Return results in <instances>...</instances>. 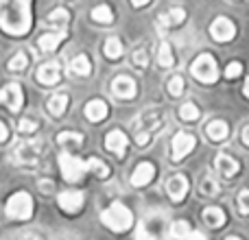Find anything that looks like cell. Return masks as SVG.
Segmentation results:
<instances>
[{"instance_id": "d6986e66", "label": "cell", "mask_w": 249, "mask_h": 240, "mask_svg": "<svg viewBox=\"0 0 249 240\" xmlns=\"http://www.w3.org/2000/svg\"><path fill=\"white\" fill-rule=\"evenodd\" d=\"M203 223L212 229H219L225 225V212L221 207H206L203 210Z\"/></svg>"}, {"instance_id": "f35d334b", "label": "cell", "mask_w": 249, "mask_h": 240, "mask_svg": "<svg viewBox=\"0 0 249 240\" xmlns=\"http://www.w3.org/2000/svg\"><path fill=\"white\" fill-rule=\"evenodd\" d=\"M35 129H37V124H35L33 120H29V118H22L20 120V131L22 133H33Z\"/></svg>"}, {"instance_id": "2e32d148", "label": "cell", "mask_w": 249, "mask_h": 240, "mask_svg": "<svg viewBox=\"0 0 249 240\" xmlns=\"http://www.w3.org/2000/svg\"><path fill=\"white\" fill-rule=\"evenodd\" d=\"M107 103L105 101H90V103L86 105V116L90 122H101V120H105L107 118Z\"/></svg>"}, {"instance_id": "8992f818", "label": "cell", "mask_w": 249, "mask_h": 240, "mask_svg": "<svg viewBox=\"0 0 249 240\" xmlns=\"http://www.w3.org/2000/svg\"><path fill=\"white\" fill-rule=\"evenodd\" d=\"M195 144H197V140H195L190 133H184V131L177 133V136L173 137V142H171V157H173V162L184 159L186 155L195 149Z\"/></svg>"}, {"instance_id": "60d3db41", "label": "cell", "mask_w": 249, "mask_h": 240, "mask_svg": "<svg viewBox=\"0 0 249 240\" xmlns=\"http://www.w3.org/2000/svg\"><path fill=\"white\" fill-rule=\"evenodd\" d=\"M186 240H208L206 236H203L201 232H190V236L186 238Z\"/></svg>"}, {"instance_id": "277c9868", "label": "cell", "mask_w": 249, "mask_h": 240, "mask_svg": "<svg viewBox=\"0 0 249 240\" xmlns=\"http://www.w3.org/2000/svg\"><path fill=\"white\" fill-rule=\"evenodd\" d=\"M33 214V199L29 192H16L7 201V216L16 221H26Z\"/></svg>"}, {"instance_id": "5b68a950", "label": "cell", "mask_w": 249, "mask_h": 240, "mask_svg": "<svg viewBox=\"0 0 249 240\" xmlns=\"http://www.w3.org/2000/svg\"><path fill=\"white\" fill-rule=\"evenodd\" d=\"M59 168H61V175H64L66 181L77 184V181H81V177L88 172V162H83V159L74 157V155H70V153H61L59 155Z\"/></svg>"}, {"instance_id": "603a6c76", "label": "cell", "mask_w": 249, "mask_h": 240, "mask_svg": "<svg viewBox=\"0 0 249 240\" xmlns=\"http://www.w3.org/2000/svg\"><path fill=\"white\" fill-rule=\"evenodd\" d=\"M68 22H70V13L66 11V9H55V11L48 16V24L55 26L57 31H64L66 26H68Z\"/></svg>"}, {"instance_id": "9c48e42d", "label": "cell", "mask_w": 249, "mask_h": 240, "mask_svg": "<svg viewBox=\"0 0 249 240\" xmlns=\"http://www.w3.org/2000/svg\"><path fill=\"white\" fill-rule=\"evenodd\" d=\"M112 92L116 99H123V101H129L136 96L138 87H136V81L131 77H116L112 83Z\"/></svg>"}, {"instance_id": "7a4b0ae2", "label": "cell", "mask_w": 249, "mask_h": 240, "mask_svg": "<svg viewBox=\"0 0 249 240\" xmlns=\"http://www.w3.org/2000/svg\"><path fill=\"white\" fill-rule=\"evenodd\" d=\"M101 221H103L112 232H127V229L133 225V214L127 206H123V203H112V206L101 214Z\"/></svg>"}, {"instance_id": "836d02e7", "label": "cell", "mask_w": 249, "mask_h": 240, "mask_svg": "<svg viewBox=\"0 0 249 240\" xmlns=\"http://www.w3.org/2000/svg\"><path fill=\"white\" fill-rule=\"evenodd\" d=\"M243 74V64L241 61H232V64H228V68H225V77L228 79H238Z\"/></svg>"}, {"instance_id": "b9f144b4", "label": "cell", "mask_w": 249, "mask_h": 240, "mask_svg": "<svg viewBox=\"0 0 249 240\" xmlns=\"http://www.w3.org/2000/svg\"><path fill=\"white\" fill-rule=\"evenodd\" d=\"M9 137V131H7V127H4V122H0V142H4Z\"/></svg>"}, {"instance_id": "8fae6325", "label": "cell", "mask_w": 249, "mask_h": 240, "mask_svg": "<svg viewBox=\"0 0 249 240\" xmlns=\"http://www.w3.org/2000/svg\"><path fill=\"white\" fill-rule=\"evenodd\" d=\"M155 177V166L149 162H142L136 166V171H133L131 175V186H136V188H142V186L151 184V179Z\"/></svg>"}, {"instance_id": "1f68e13d", "label": "cell", "mask_w": 249, "mask_h": 240, "mask_svg": "<svg viewBox=\"0 0 249 240\" xmlns=\"http://www.w3.org/2000/svg\"><path fill=\"white\" fill-rule=\"evenodd\" d=\"M26 64H29L26 55H24V52H18L16 57H11V59H9V70H11V72H20V70L26 68Z\"/></svg>"}, {"instance_id": "7bdbcfd3", "label": "cell", "mask_w": 249, "mask_h": 240, "mask_svg": "<svg viewBox=\"0 0 249 240\" xmlns=\"http://www.w3.org/2000/svg\"><path fill=\"white\" fill-rule=\"evenodd\" d=\"M243 142H245V146H249V124L243 129Z\"/></svg>"}, {"instance_id": "bcb514c9", "label": "cell", "mask_w": 249, "mask_h": 240, "mask_svg": "<svg viewBox=\"0 0 249 240\" xmlns=\"http://www.w3.org/2000/svg\"><path fill=\"white\" fill-rule=\"evenodd\" d=\"M0 103H4V94H2V90H0Z\"/></svg>"}, {"instance_id": "30bf717a", "label": "cell", "mask_w": 249, "mask_h": 240, "mask_svg": "<svg viewBox=\"0 0 249 240\" xmlns=\"http://www.w3.org/2000/svg\"><path fill=\"white\" fill-rule=\"evenodd\" d=\"M166 192L173 201H181L188 194V179L184 175H175L166 181Z\"/></svg>"}, {"instance_id": "8d00e7d4", "label": "cell", "mask_w": 249, "mask_h": 240, "mask_svg": "<svg viewBox=\"0 0 249 240\" xmlns=\"http://www.w3.org/2000/svg\"><path fill=\"white\" fill-rule=\"evenodd\" d=\"M136 240H155L153 234L146 229V223H140V225H138V229H136Z\"/></svg>"}, {"instance_id": "c3c4849f", "label": "cell", "mask_w": 249, "mask_h": 240, "mask_svg": "<svg viewBox=\"0 0 249 240\" xmlns=\"http://www.w3.org/2000/svg\"><path fill=\"white\" fill-rule=\"evenodd\" d=\"M228 240H241V238H238V236H230Z\"/></svg>"}, {"instance_id": "74e56055", "label": "cell", "mask_w": 249, "mask_h": 240, "mask_svg": "<svg viewBox=\"0 0 249 240\" xmlns=\"http://www.w3.org/2000/svg\"><path fill=\"white\" fill-rule=\"evenodd\" d=\"M146 61H149V57H146V51H144V48H140V51H136V52H133V64H136V66H140V68H144V66H146Z\"/></svg>"}, {"instance_id": "7c38bea8", "label": "cell", "mask_w": 249, "mask_h": 240, "mask_svg": "<svg viewBox=\"0 0 249 240\" xmlns=\"http://www.w3.org/2000/svg\"><path fill=\"white\" fill-rule=\"evenodd\" d=\"M4 94V103H7V107L11 109V112H20L22 109V103H24V96H22V87L18 86V83H11V86H7L2 90Z\"/></svg>"}, {"instance_id": "e0dca14e", "label": "cell", "mask_w": 249, "mask_h": 240, "mask_svg": "<svg viewBox=\"0 0 249 240\" xmlns=\"http://www.w3.org/2000/svg\"><path fill=\"white\" fill-rule=\"evenodd\" d=\"M64 39H66V31H53V33H46V35L39 37L37 46H39L42 52H51V51H55Z\"/></svg>"}, {"instance_id": "9a60e30c", "label": "cell", "mask_w": 249, "mask_h": 240, "mask_svg": "<svg viewBox=\"0 0 249 240\" xmlns=\"http://www.w3.org/2000/svg\"><path fill=\"white\" fill-rule=\"evenodd\" d=\"M59 77H61L59 64H44L42 68L37 70V81L42 83V86H57Z\"/></svg>"}, {"instance_id": "e575fe53", "label": "cell", "mask_w": 249, "mask_h": 240, "mask_svg": "<svg viewBox=\"0 0 249 240\" xmlns=\"http://www.w3.org/2000/svg\"><path fill=\"white\" fill-rule=\"evenodd\" d=\"M201 192L212 197V194L219 192V184H216L214 179H210V177H206V179H203V186H201Z\"/></svg>"}, {"instance_id": "52a82bcc", "label": "cell", "mask_w": 249, "mask_h": 240, "mask_svg": "<svg viewBox=\"0 0 249 240\" xmlns=\"http://www.w3.org/2000/svg\"><path fill=\"white\" fill-rule=\"evenodd\" d=\"M210 35L216 42H230V39L236 35V26H234V22L228 20V17H216L210 24Z\"/></svg>"}, {"instance_id": "f546056e", "label": "cell", "mask_w": 249, "mask_h": 240, "mask_svg": "<svg viewBox=\"0 0 249 240\" xmlns=\"http://www.w3.org/2000/svg\"><path fill=\"white\" fill-rule=\"evenodd\" d=\"M105 55L109 57V59H118V57L123 55V42L118 37H109L107 42H105Z\"/></svg>"}, {"instance_id": "f6af8a7d", "label": "cell", "mask_w": 249, "mask_h": 240, "mask_svg": "<svg viewBox=\"0 0 249 240\" xmlns=\"http://www.w3.org/2000/svg\"><path fill=\"white\" fill-rule=\"evenodd\" d=\"M243 92H245V96H247V99H249V79H247V81H245V87H243Z\"/></svg>"}, {"instance_id": "ba28073f", "label": "cell", "mask_w": 249, "mask_h": 240, "mask_svg": "<svg viewBox=\"0 0 249 240\" xmlns=\"http://www.w3.org/2000/svg\"><path fill=\"white\" fill-rule=\"evenodd\" d=\"M59 207L64 212H68V214H74V212H79L83 207V192H79V190H66V192L59 194Z\"/></svg>"}, {"instance_id": "f1b7e54d", "label": "cell", "mask_w": 249, "mask_h": 240, "mask_svg": "<svg viewBox=\"0 0 249 240\" xmlns=\"http://www.w3.org/2000/svg\"><path fill=\"white\" fill-rule=\"evenodd\" d=\"M190 232H193V229H190V225L186 223V221H175L171 227V236L175 240H186L190 236Z\"/></svg>"}, {"instance_id": "cb8c5ba5", "label": "cell", "mask_w": 249, "mask_h": 240, "mask_svg": "<svg viewBox=\"0 0 249 240\" xmlns=\"http://www.w3.org/2000/svg\"><path fill=\"white\" fill-rule=\"evenodd\" d=\"M184 20H186V11L179 7L171 9L166 16H160V24L162 26H175V24H181Z\"/></svg>"}, {"instance_id": "d4e9b609", "label": "cell", "mask_w": 249, "mask_h": 240, "mask_svg": "<svg viewBox=\"0 0 249 240\" xmlns=\"http://www.w3.org/2000/svg\"><path fill=\"white\" fill-rule=\"evenodd\" d=\"M57 142H59L61 146H68V151H70V146H81L83 144V137H81V133L61 131L59 136H57Z\"/></svg>"}, {"instance_id": "d6a6232c", "label": "cell", "mask_w": 249, "mask_h": 240, "mask_svg": "<svg viewBox=\"0 0 249 240\" xmlns=\"http://www.w3.org/2000/svg\"><path fill=\"white\" fill-rule=\"evenodd\" d=\"M168 92H171L173 96H181V92H184V79H181L179 74L168 79Z\"/></svg>"}, {"instance_id": "3957f363", "label": "cell", "mask_w": 249, "mask_h": 240, "mask_svg": "<svg viewBox=\"0 0 249 240\" xmlns=\"http://www.w3.org/2000/svg\"><path fill=\"white\" fill-rule=\"evenodd\" d=\"M190 72H193V77L201 83H214L216 79H219V66H216L214 57L203 52V55H199L197 59L193 61Z\"/></svg>"}, {"instance_id": "7402d4cb", "label": "cell", "mask_w": 249, "mask_h": 240, "mask_svg": "<svg viewBox=\"0 0 249 240\" xmlns=\"http://www.w3.org/2000/svg\"><path fill=\"white\" fill-rule=\"evenodd\" d=\"M68 101H70L68 94H55V96H51V101H48V112H51L53 116H61V114L68 109Z\"/></svg>"}, {"instance_id": "4dcf8cb0", "label": "cell", "mask_w": 249, "mask_h": 240, "mask_svg": "<svg viewBox=\"0 0 249 240\" xmlns=\"http://www.w3.org/2000/svg\"><path fill=\"white\" fill-rule=\"evenodd\" d=\"M179 116L184 120H188V122H193V120H197L199 116H201V112H199V107L195 103H184L179 107Z\"/></svg>"}, {"instance_id": "ee69618b", "label": "cell", "mask_w": 249, "mask_h": 240, "mask_svg": "<svg viewBox=\"0 0 249 240\" xmlns=\"http://www.w3.org/2000/svg\"><path fill=\"white\" fill-rule=\"evenodd\" d=\"M151 0H131V4L133 7H144V4H149Z\"/></svg>"}, {"instance_id": "5bb4252c", "label": "cell", "mask_w": 249, "mask_h": 240, "mask_svg": "<svg viewBox=\"0 0 249 240\" xmlns=\"http://www.w3.org/2000/svg\"><path fill=\"white\" fill-rule=\"evenodd\" d=\"M42 146H39V142H24V144H20L16 149V159L22 164H31L35 162V159L39 157V153H42Z\"/></svg>"}, {"instance_id": "ffe728a7", "label": "cell", "mask_w": 249, "mask_h": 240, "mask_svg": "<svg viewBox=\"0 0 249 240\" xmlns=\"http://www.w3.org/2000/svg\"><path fill=\"white\" fill-rule=\"evenodd\" d=\"M216 168L223 172V177H234L238 172V162L234 157H230L228 153H219L216 155Z\"/></svg>"}, {"instance_id": "83f0119b", "label": "cell", "mask_w": 249, "mask_h": 240, "mask_svg": "<svg viewBox=\"0 0 249 240\" xmlns=\"http://www.w3.org/2000/svg\"><path fill=\"white\" fill-rule=\"evenodd\" d=\"M88 171H92L96 177H101V179H107V177H109V168H107V164L101 162V159H96V157L88 159Z\"/></svg>"}, {"instance_id": "4316f807", "label": "cell", "mask_w": 249, "mask_h": 240, "mask_svg": "<svg viewBox=\"0 0 249 240\" xmlns=\"http://www.w3.org/2000/svg\"><path fill=\"white\" fill-rule=\"evenodd\" d=\"M158 64L162 66V68H171V66L175 64V57H173L171 44L164 42L162 46H160V51H158Z\"/></svg>"}, {"instance_id": "d590c367", "label": "cell", "mask_w": 249, "mask_h": 240, "mask_svg": "<svg viewBox=\"0 0 249 240\" xmlns=\"http://www.w3.org/2000/svg\"><path fill=\"white\" fill-rule=\"evenodd\" d=\"M238 207H241L243 214L249 216V190H243V192L238 194Z\"/></svg>"}, {"instance_id": "6da1fadb", "label": "cell", "mask_w": 249, "mask_h": 240, "mask_svg": "<svg viewBox=\"0 0 249 240\" xmlns=\"http://www.w3.org/2000/svg\"><path fill=\"white\" fill-rule=\"evenodd\" d=\"M0 29L9 35L29 33L31 0H0Z\"/></svg>"}, {"instance_id": "484cf974", "label": "cell", "mask_w": 249, "mask_h": 240, "mask_svg": "<svg viewBox=\"0 0 249 240\" xmlns=\"http://www.w3.org/2000/svg\"><path fill=\"white\" fill-rule=\"evenodd\" d=\"M92 20L94 22H101V24H109V22L114 20V13L109 7H105V4H99V7L92 9Z\"/></svg>"}, {"instance_id": "4fadbf2b", "label": "cell", "mask_w": 249, "mask_h": 240, "mask_svg": "<svg viewBox=\"0 0 249 240\" xmlns=\"http://www.w3.org/2000/svg\"><path fill=\"white\" fill-rule=\"evenodd\" d=\"M127 144H129V140H127V136H124L123 131H109L107 133V137H105V146H107V151H112L114 155H124V151H127Z\"/></svg>"}, {"instance_id": "44dd1931", "label": "cell", "mask_w": 249, "mask_h": 240, "mask_svg": "<svg viewBox=\"0 0 249 240\" xmlns=\"http://www.w3.org/2000/svg\"><path fill=\"white\" fill-rule=\"evenodd\" d=\"M70 72L77 74V77H88L92 72V64L86 55H77L72 61H70Z\"/></svg>"}, {"instance_id": "ab89813d", "label": "cell", "mask_w": 249, "mask_h": 240, "mask_svg": "<svg viewBox=\"0 0 249 240\" xmlns=\"http://www.w3.org/2000/svg\"><path fill=\"white\" fill-rule=\"evenodd\" d=\"M149 140H151V131H138L136 133V142H138V146H144V144H149Z\"/></svg>"}, {"instance_id": "ac0fdd59", "label": "cell", "mask_w": 249, "mask_h": 240, "mask_svg": "<svg viewBox=\"0 0 249 240\" xmlns=\"http://www.w3.org/2000/svg\"><path fill=\"white\" fill-rule=\"evenodd\" d=\"M206 133L212 142H223L225 137L230 136V127H228V122H223V120H212V122L206 127Z\"/></svg>"}, {"instance_id": "7dc6e473", "label": "cell", "mask_w": 249, "mask_h": 240, "mask_svg": "<svg viewBox=\"0 0 249 240\" xmlns=\"http://www.w3.org/2000/svg\"><path fill=\"white\" fill-rule=\"evenodd\" d=\"M22 240H37L35 236H26V238H22Z\"/></svg>"}]
</instances>
